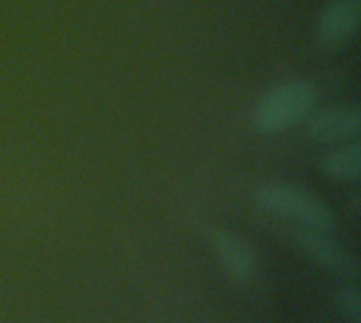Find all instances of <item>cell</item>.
I'll use <instances>...</instances> for the list:
<instances>
[{
    "mask_svg": "<svg viewBox=\"0 0 361 323\" xmlns=\"http://www.w3.org/2000/svg\"><path fill=\"white\" fill-rule=\"evenodd\" d=\"M317 108V87L294 78L275 85L254 108V125L264 135L283 133L305 123Z\"/></svg>",
    "mask_w": 361,
    "mask_h": 323,
    "instance_id": "6da1fadb",
    "label": "cell"
},
{
    "mask_svg": "<svg viewBox=\"0 0 361 323\" xmlns=\"http://www.w3.org/2000/svg\"><path fill=\"white\" fill-rule=\"evenodd\" d=\"M256 203L271 216L298 226L334 233L336 218L332 209L309 190L290 182H267L256 190Z\"/></svg>",
    "mask_w": 361,
    "mask_h": 323,
    "instance_id": "7a4b0ae2",
    "label": "cell"
},
{
    "mask_svg": "<svg viewBox=\"0 0 361 323\" xmlns=\"http://www.w3.org/2000/svg\"><path fill=\"white\" fill-rule=\"evenodd\" d=\"M292 241L307 258H311L322 269L349 279L360 277L361 269L357 256L349 252L332 233L309 226H296L292 231Z\"/></svg>",
    "mask_w": 361,
    "mask_h": 323,
    "instance_id": "3957f363",
    "label": "cell"
},
{
    "mask_svg": "<svg viewBox=\"0 0 361 323\" xmlns=\"http://www.w3.org/2000/svg\"><path fill=\"white\" fill-rule=\"evenodd\" d=\"M307 133L317 144L353 142L361 133V112L357 106H328L315 110L307 121Z\"/></svg>",
    "mask_w": 361,
    "mask_h": 323,
    "instance_id": "277c9868",
    "label": "cell"
},
{
    "mask_svg": "<svg viewBox=\"0 0 361 323\" xmlns=\"http://www.w3.org/2000/svg\"><path fill=\"white\" fill-rule=\"evenodd\" d=\"M214 252L222 269L239 284H250L260 271L258 254L252 243L235 231H216L212 235Z\"/></svg>",
    "mask_w": 361,
    "mask_h": 323,
    "instance_id": "5b68a950",
    "label": "cell"
},
{
    "mask_svg": "<svg viewBox=\"0 0 361 323\" xmlns=\"http://www.w3.org/2000/svg\"><path fill=\"white\" fill-rule=\"evenodd\" d=\"M361 0H330L317 19V40L324 47H336L357 34Z\"/></svg>",
    "mask_w": 361,
    "mask_h": 323,
    "instance_id": "8992f818",
    "label": "cell"
},
{
    "mask_svg": "<svg viewBox=\"0 0 361 323\" xmlns=\"http://www.w3.org/2000/svg\"><path fill=\"white\" fill-rule=\"evenodd\" d=\"M322 171L338 182H360L361 180V146L353 140L341 148L324 154Z\"/></svg>",
    "mask_w": 361,
    "mask_h": 323,
    "instance_id": "52a82bcc",
    "label": "cell"
},
{
    "mask_svg": "<svg viewBox=\"0 0 361 323\" xmlns=\"http://www.w3.org/2000/svg\"><path fill=\"white\" fill-rule=\"evenodd\" d=\"M336 307L351 323H361V290L357 284H347L338 290Z\"/></svg>",
    "mask_w": 361,
    "mask_h": 323,
    "instance_id": "ba28073f",
    "label": "cell"
}]
</instances>
